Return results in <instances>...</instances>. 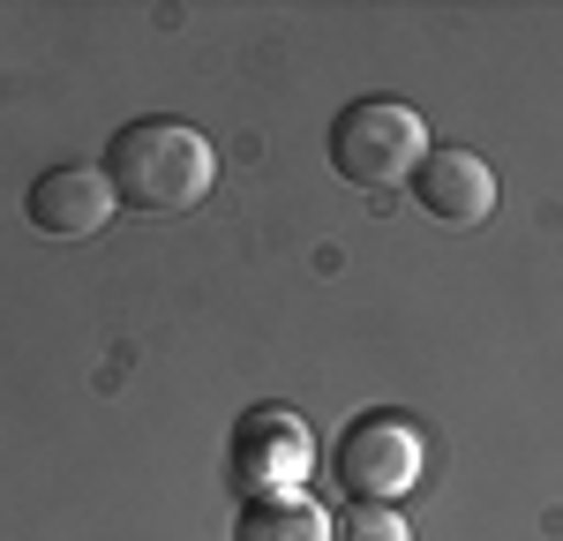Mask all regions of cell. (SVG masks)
<instances>
[{"instance_id":"obj_4","label":"cell","mask_w":563,"mask_h":541,"mask_svg":"<svg viewBox=\"0 0 563 541\" xmlns=\"http://www.w3.org/2000/svg\"><path fill=\"white\" fill-rule=\"evenodd\" d=\"M316 474V437L294 406H249L233 421V444H225V482L241 489V504L263 496H301V482Z\"/></svg>"},{"instance_id":"obj_3","label":"cell","mask_w":563,"mask_h":541,"mask_svg":"<svg viewBox=\"0 0 563 541\" xmlns=\"http://www.w3.org/2000/svg\"><path fill=\"white\" fill-rule=\"evenodd\" d=\"M331 474H339V489L353 504H398V496H413V482L429 474V437H421V421L376 406V413L346 421V437L331 451Z\"/></svg>"},{"instance_id":"obj_2","label":"cell","mask_w":563,"mask_h":541,"mask_svg":"<svg viewBox=\"0 0 563 541\" xmlns=\"http://www.w3.org/2000/svg\"><path fill=\"white\" fill-rule=\"evenodd\" d=\"M429 151H435L429 121L413 106H398V98H353L346 113L331 121V166H339V180L368 188V196L413 180Z\"/></svg>"},{"instance_id":"obj_1","label":"cell","mask_w":563,"mask_h":541,"mask_svg":"<svg viewBox=\"0 0 563 541\" xmlns=\"http://www.w3.org/2000/svg\"><path fill=\"white\" fill-rule=\"evenodd\" d=\"M106 180L129 219H188L218 180V151L188 121H129L106 143Z\"/></svg>"},{"instance_id":"obj_5","label":"cell","mask_w":563,"mask_h":541,"mask_svg":"<svg viewBox=\"0 0 563 541\" xmlns=\"http://www.w3.org/2000/svg\"><path fill=\"white\" fill-rule=\"evenodd\" d=\"M413 203L435 225H481L496 211V174L466 143H435L429 158H421V174H413Z\"/></svg>"},{"instance_id":"obj_6","label":"cell","mask_w":563,"mask_h":541,"mask_svg":"<svg viewBox=\"0 0 563 541\" xmlns=\"http://www.w3.org/2000/svg\"><path fill=\"white\" fill-rule=\"evenodd\" d=\"M23 211H31V225H38V233H53V241H84V233H98V225L113 219L121 203H113L106 166H53V174L31 180Z\"/></svg>"},{"instance_id":"obj_7","label":"cell","mask_w":563,"mask_h":541,"mask_svg":"<svg viewBox=\"0 0 563 541\" xmlns=\"http://www.w3.org/2000/svg\"><path fill=\"white\" fill-rule=\"evenodd\" d=\"M233 541H331V519L308 496H263V504H241Z\"/></svg>"},{"instance_id":"obj_8","label":"cell","mask_w":563,"mask_h":541,"mask_svg":"<svg viewBox=\"0 0 563 541\" xmlns=\"http://www.w3.org/2000/svg\"><path fill=\"white\" fill-rule=\"evenodd\" d=\"M331 541H413V527H406V511H390V504H346V511L331 519Z\"/></svg>"}]
</instances>
